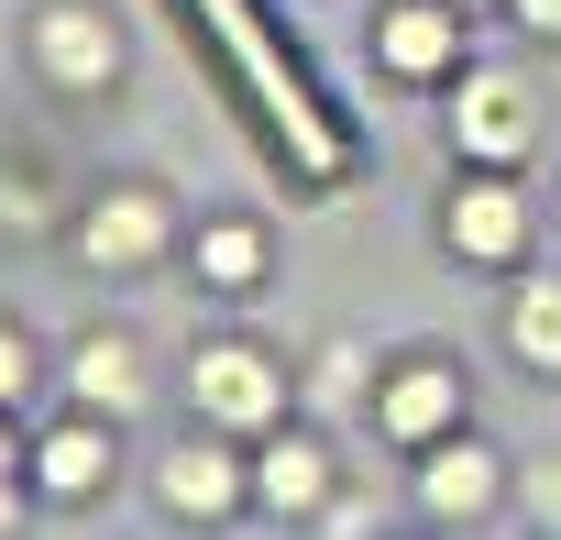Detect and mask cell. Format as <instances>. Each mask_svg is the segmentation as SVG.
<instances>
[{"instance_id":"1","label":"cell","mask_w":561,"mask_h":540,"mask_svg":"<svg viewBox=\"0 0 561 540\" xmlns=\"http://www.w3.org/2000/svg\"><path fill=\"white\" fill-rule=\"evenodd\" d=\"M187 408L231 441H264V430H287V364L264 342H198L187 353Z\"/></svg>"},{"instance_id":"2","label":"cell","mask_w":561,"mask_h":540,"mask_svg":"<svg viewBox=\"0 0 561 540\" xmlns=\"http://www.w3.org/2000/svg\"><path fill=\"white\" fill-rule=\"evenodd\" d=\"M440 133H451L462 166H528V144H539V100H528L517 67H462L451 100H440Z\"/></svg>"},{"instance_id":"3","label":"cell","mask_w":561,"mask_h":540,"mask_svg":"<svg viewBox=\"0 0 561 540\" xmlns=\"http://www.w3.org/2000/svg\"><path fill=\"white\" fill-rule=\"evenodd\" d=\"M440 243H451L462 265H517V254H528V188H517V166H473V177L440 199Z\"/></svg>"},{"instance_id":"4","label":"cell","mask_w":561,"mask_h":540,"mask_svg":"<svg viewBox=\"0 0 561 540\" xmlns=\"http://www.w3.org/2000/svg\"><path fill=\"white\" fill-rule=\"evenodd\" d=\"M165 243H176V210H165L154 188H100L89 221L67 232V254L89 265V277H133V265H154Z\"/></svg>"},{"instance_id":"5","label":"cell","mask_w":561,"mask_h":540,"mask_svg":"<svg viewBox=\"0 0 561 540\" xmlns=\"http://www.w3.org/2000/svg\"><path fill=\"white\" fill-rule=\"evenodd\" d=\"M375 67L408 78V89L462 78V0H386L375 12Z\"/></svg>"},{"instance_id":"6","label":"cell","mask_w":561,"mask_h":540,"mask_svg":"<svg viewBox=\"0 0 561 540\" xmlns=\"http://www.w3.org/2000/svg\"><path fill=\"white\" fill-rule=\"evenodd\" d=\"M375 430L408 441V452H430L440 430H462V364H451V353H408V364H386V386H375Z\"/></svg>"},{"instance_id":"7","label":"cell","mask_w":561,"mask_h":540,"mask_svg":"<svg viewBox=\"0 0 561 540\" xmlns=\"http://www.w3.org/2000/svg\"><path fill=\"white\" fill-rule=\"evenodd\" d=\"M34 67H45L56 89H111V78H122V34H111V12H89V0L34 12Z\"/></svg>"},{"instance_id":"8","label":"cell","mask_w":561,"mask_h":540,"mask_svg":"<svg viewBox=\"0 0 561 540\" xmlns=\"http://www.w3.org/2000/svg\"><path fill=\"white\" fill-rule=\"evenodd\" d=\"M506 496V463H495V441H473V430H440L430 452H419V507L430 518H484Z\"/></svg>"},{"instance_id":"9","label":"cell","mask_w":561,"mask_h":540,"mask_svg":"<svg viewBox=\"0 0 561 540\" xmlns=\"http://www.w3.org/2000/svg\"><path fill=\"white\" fill-rule=\"evenodd\" d=\"M154 485H165V507H176V518H231V507L253 496V474L231 463V430H209V441H176Z\"/></svg>"},{"instance_id":"10","label":"cell","mask_w":561,"mask_h":540,"mask_svg":"<svg viewBox=\"0 0 561 540\" xmlns=\"http://www.w3.org/2000/svg\"><path fill=\"white\" fill-rule=\"evenodd\" d=\"M253 496H264L275 518H320V507H331V452H320L309 430H264V441H253Z\"/></svg>"},{"instance_id":"11","label":"cell","mask_w":561,"mask_h":540,"mask_svg":"<svg viewBox=\"0 0 561 540\" xmlns=\"http://www.w3.org/2000/svg\"><path fill=\"white\" fill-rule=\"evenodd\" d=\"M34 485H45V496H100V485H111V419H100V408L56 419V430L34 441Z\"/></svg>"},{"instance_id":"12","label":"cell","mask_w":561,"mask_h":540,"mask_svg":"<svg viewBox=\"0 0 561 540\" xmlns=\"http://www.w3.org/2000/svg\"><path fill=\"white\" fill-rule=\"evenodd\" d=\"M67 386H78V408L122 419V408L144 397V342H133V331H89V342L67 353Z\"/></svg>"},{"instance_id":"13","label":"cell","mask_w":561,"mask_h":540,"mask_svg":"<svg viewBox=\"0 0 561 540\" xmlns=\"http://www.w3.org/2000/svg\"><path fill=\"white\" fill-rule=\"evenodd\" d=\"M506 353H517L528 375H561V277H528V288L506 299Z\"/></svg>"},{"instance_id":"14","label":"cell","mask_w":561,"mask_h":540,"mask_svg":"<svg viewBox=\"0 0 561 540\" xmlns=\"http://www.w3.org/2000/svg\"><path fill=\"white\" fill-rule=\"evenodd\" d=\"M198 277H209L220 299H242V288L264 277V232H253V221H209V232H198Z\"/></svg>"},{"instance_id":"15","label":"cell","mask_w":561,"mask_h":540,"mask_svg":"<svg viewBox=\"0 0 561 540\" xmlns=\"http://www.w3.org/2000/svg\"><path fill=\"white\" fill-rule=\"evenodd\" d=\"M375 386H386V364H375V353H353V342H331V353H320V397H375Z\"/></svg>"},{"instance_id":"16","label":"cell","mask_w":561,"mask_h":540,"mask_svg":"<svg viewBox=\"0 0 561 540\" xmlns=\"http://www.w3.org/2000/svg\"><path fill=\"white\" fill-rule=\"evenodd\" d=\"M23 397H34V342L0 320V408H23Z\"/></svg>"},{"instance_id":"17","label":"cell","mask_w":561,"mask_h":540,"mask_svg":"<svg viewBox=\"0 0 561 540\" xmlns=\"http://www.w3.org/2000/svg\"><path fill=\"white\" fill-rule=\"evenodd\" d=\"M320 529H342V540H364V529H386V507H375V496H331V507H320Z\"/></svg>"},{"instance_id":"18","label":"cell","mask_w":561,"mask_h":540,"mask_svg":"<svg viewBox=\"0 0 561 540\" xmlns=\"http://www.w3.org/2000/svg\"><path fill=\"white\" fill-rule=\"evenodd\" d=\"M506 12H517L528 34H561V0H506Z\"/></svg>"},{"instance_id":"19","label":"cell","mask_w":561,"mask_h":540,"mask_svg":"<svg viewBox=\"0 0 561 540\" xmlns=\"http://www.w3.org/2000/svg\"><path fill=\"white\" fill-rule=\"evenodd\" d=\"M23 463V441H12V408H0V474H12Z\"/></svg>"},{"instance_id":"20","label":"cell","mask_w":561,"mask_h":540,"mask_svg":"<svg viewBox=\"0 0 561 540\" xmlns=\"http://www.w3.org/2000/svg\"><path fill=\"white\" fill-rule=\"evenodd\" d=\"M0 529H23V496H12V474H0Z\"/></svg>"},{"instance_id":"21","label":"cell","mask_w":561,"mask_h":540,"mask_svg":"<svg viewBox=\"0 0 561 540\" xmlns=\"http://www.w3.org/2000/svg\"><path fill=\"white\" fill-rule=\"evenodd\" d=\"M462 12H484V0H462Z\"/></svg>"}]
</instances>
